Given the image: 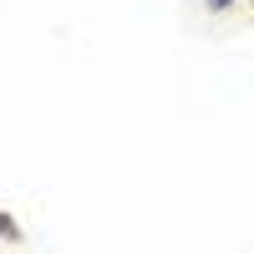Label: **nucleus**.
Instances as JSON below:
<instances>
[{
	"mask_svg": "<svg viewBox=\"0 0 254 254\" xmlns=\"http://www.w3.org/2000/svg\"><path fill=\"white\" fill-rule=\"evenodd\" d=\"M0 239H10V244H20L26 234H20V224L10 219V214H0Z\"/></svg>",
	"mask_w": 254,
	"mask_h": 254,
	"instance_id": "f257e3e1",
	"label": "nucleus"
},
{
	"mask_svg": "<svg viewBox=\"0 0 254 254\" xmlns=\"http://www.w3.org/2000/svg\"><path fill=\"white\" fill-rule=\"evenodd\" d=\"M203 5H208V15H224V10H234L239 0H203Z\"/></svg>",
	"mask_w": 254,
	"mask_h": 254,
	"instance_id": "f03ea898",
	"label": "nucleus"
}]
</instances>
